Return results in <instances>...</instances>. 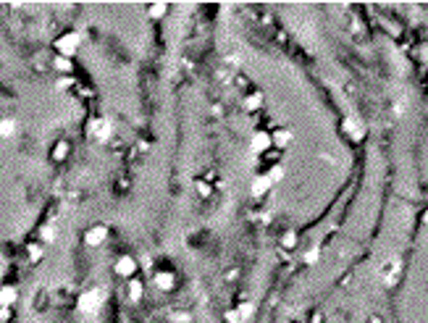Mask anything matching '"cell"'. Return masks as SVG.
Here are the masks:
<instances>
[{
    "label": "cell",
    "instance_id": "1",
    "mask_svg": "<svg viewBox=\"0 0 428 323\" xmlns=\"http://www.w3.org/2000/svg\"><path fill=\"white\" fill-rule=\"evenodd\" d=\"M79 42H82L79 32H66V34L58 37V42H55V50H58V55H63V58H71V55L79 50Z\"/></svg>",
    "mask_w": 428,
    "mask_h": 323
},
{
    "label": "cell",
    "instance_id": "2",
    "mask_svg": "<svg viewBox=\"0 0 428 323\" xmlns=\"http://www.w3.org/2000/svg\"><path fill=\"white\" fill-rule=\"evenodd\" d=\"M100 305H103V292H100V289H92V292H87V294H82V297H79V310L87 313V316L97 313Z\"/></svg>",
    "mask_w": 428,
    "mask_h": 323
},
{
    "label": "cell",
    "instance_id": "3",
    "mask_svg": "<svg viewBox=\"0 0 428 323\" xmlns=\"http://www.w3.org/2000/svg\"><path fill=\"white\" fill-rule=\"evenodd\" d=\"M137 268H139V263L134 255H121L116 260V273L121 279H137Z\"/></svg>",
    "mask_w": 428,
    "mask_h": 323
},
{
    "label": "cell",
    "instance_id": "4",
    "mask_svg": "<svg viewBox=\"0 0 428 323\" xmlns=\"http://www.w3.org/2000/svg\"><path fill=\"white\" fill-rule=\"evenodd\" d=\"M108 239V226L105 224H97V226H92V229H87V234H85V242L89 244V247H100Z\"/></svg>",
    "mask_w": 428,
    "mask_h": 323
},
{
    "label": "cell",
    "instance_id": "5",
    "mask_svg": "<svg viewBox=\"0 0 428 323\" xmlns=\"http://www.w3.org/2000/svg\"><path fill=\"white\" fill-rule=\"evenodd\" d=\"M250 145H253V150H255V153H263V155L273 147V145H271V134H268L265 129L255 132V134H253V142H250Z\"/></svg>",
    "mask_w": 428,
    "mask_h": 323
},
{
    "label": "cell",
    "instance_id": "6",
    "mask_svg": "<svg viewBox=\"0 0 428 323\" xmlns=\"http://www.w3.org/2000/svg\"><path fill=\"white\" fill-rule=\"evenodd\" d=\"M155 287L163 289V292H171L176 287V273H171V271H158L155 273Z\"/></svg>",
    "mask_w": 428,
    "mask_h": 323
},
{
    "label": "cell",
    "instance_id": "7",
    "mask_svg": "<svg viewBox=\"0 0 428 323\" xmlns=\"http://www.w3.org/2000/svg\"><path fill=\"white\" fill-rule=\"evenodd\" d=\"M69 153H71V145L66 142V140H61V142H55L53 145V150H50V158L55 161V163H63L69 158Z\"/></svg>",
    "mask_w": 428,
    "mask_h": 323
},
{
    "label": "cell",
    "instance_id": "8",
    "mask_svg": "<svg viewBox=\"0 0 428 323\" xmlns=\"http://www.w3.org/2000/svg\"><path fill=\"white\" fill-rule=\"evenodd\" d=\"M292 140V132H286V129H276V132L271 134V145L276 147V150H284V145Z\"/></svg>",
    "mask_w": 428,
    "mask_h": 323
},
{
    "label": "cell",
    "instance_id": "9",
    "mask_svg": "<svg viewBox=\"0 0 428 323\" xmlns=\"http://www.w3.org/2000/svg\"><path fill=\"white\" fill-rule=\"evenodd\" d=\"M16 297H18V294H16L13 287H3V289H0V308H11L16 302Z\"/></svg>",
    "mask_w": 428,
    "mask_h": 323
},
{
    "label": "cell",
    "instance_id": "10",
    "mask_svg": "<svg viewBox=\"0 0 428 323\" xmlns=\"http://www.w3.org/2000/svg\"><path fill=\"white\" fill-rule=\"evenodd\" d=\"M245 108L247 110H260L263 108V92H250L245 97Z\"/></svg>",
    "mask_w": 428,
    "mask_h": 323
},
{
    "label": "cell",
    "instance_id": "11",
    "mask_svg": "<svg viewBox=\"0 0 428 323\" xmlns=\"http://www.w3.org/2000/svg\"><path fill=\"white\" fill-rule=\"evenodd\" d=\"M268 189H271V181H268V176H265V173H263V176H257V179L253 181V195H255V197L265 195Z\"/></svg>",
    "mask_w": 428,
    "mask_h": 323
},
{
    "label": "cell",
    "instance_id": "12",
    "mask_svg": "<svg viewBox=\"0 0 428 323\" xmlns=\"http://www.w3.org/2000/svg\"><path fill=\"white\" fill-rule=\"evenodd\" d=\"M297 242H300L297 232H284V234H281V247H284V250H294Z\"/></svg>",
    "mask_w": 428,
    "mask_h": 323
},
{
    "label": "cell",
    "instance_id": "13",
    "mask_svg": "<svg viewBox=\"0 0 428 323\" xmlns=\"http://www.w3.org/2000/svg\"><path fill=\"white\" fill-rule=\"evenodd\" d=\"M53 66L58 69V71H63V74H71V71H74L71 58H63V55H55V58H53Z\"/></svg>",
    "mask_w": 428,
    "mask_h": 323
},
{
    "label": "cell",
    "instance_id": "14",
    "mask_svg": "<svg viewBox=\"0 0 428 323\" xmlns=\"http://www.w3.org/2000/svg\"><path fill=\"white\" fill-rule=\"evenodd\" d=\"M147 13H150V18H155V21H158V18H163L166 13H169V5H166V3L150 5V8H147Z\"/></svg>",
    "mask_w": 428,
    "mask_h": 323
},
{
    "label": "cell",
    "instance_id": "15",
    "mask_svg": "<svg viewBox=\"0 0 428 323\" xmlns=\"http://www.w3.org/2000/svg\"><path fill=\"white\" fill-rule=\"evenodd\" d=\"M399 273H402V263H392V268H389V276H386V284H389V287H392V284L399 279Z\"/></svg>",
    "mask_w": 428,
    "mask_h": 323
},
{
    "label": "cell",
    "instance_id": "16",
    "mask_svg": "<svg viewBox=\"0 0 428 323\" xmlns=\"http://www.w3.org/2000/svg\"><path fill=\"white\" fill-rule=\"evenodd\" d=\"M129 292H132V300H139V297L145 294L142 281H139V279H132V284H129Z\"/></svg>",
    "mask_w": 428,
    "mask_h": 323
},
{
    "label": "cell",
    "instance_id": "17",
    "mask_svg": "<svg viewBox=\"0 0 428 323\" xmlns=\"http://www.w3.org/2000/svg\"><path fill=\"white\" fill-rule=\"evenodd\" d=\"M194 187H197V195H200V197H210V192H213L208 181H197Z\"/></svg>",
    "mask_w": 428,
    "mask_h": 323
},
{
    "label": "cell",
    "instance_id": "18",
    "mask_svg": "<svg viewBox=\"0 0 428 323\" xmlns=\"http://www.w3.org/2000/svg\"><path fill=\"white\" fill-rule=\"evenodd\" d=\"M42 257V244H29V260H40Z\"/></svg>",
    "mask_w": 428,
    "mask_h": 323
},
{
    "label": "cell",
    "instance_id": "19",
    "mask_svg": "<svg viewBox=\"0 0 428 323\" xmlns=\"http://www.w3.org/2000/svg\"><path fill=\"white\" fill-rule=\"evenodd\" d=\"M265 176H268V181H278V179H281L284 176V171H281V165H273V168H271V173H265Z\"/></svg>",
    "mask_w": 428,
    "mask_h": 323
},
{
    "label": "cell",
    "instance_id": "20",
    "mask_svg": "<svg viewBox=\"0 0 428 323\" xmlns=\"http://www.w3.org/2000/svg\"><path fill=\"white\" fill-rule=\"evenodd\" d=\"M278 158H281V150H273V147H271V150L265 153V161H271V163H276Z\"/></svg>",
    "mask_w": 428,
    "mask_h": 323
},
{
    "label": "cell",
    "instance_id": "21",
    "mask_svg": "<svg viewBox=\"0 0 428 323\" xmlns=\"http://www.w3.org/2000/svg\"><path fill=\"white\" fill-rule=\"evenodd\" d=\"M253 310H255L253 305H242V308H239V313H237V316H242V318H247V316H253Z\"/></svg>",
    "mask_w": 428,
    "mask_h": 323
},
{
    "label": "cell",
    "instance_id": "22",
    "mask_svg": "<svg viewBox=\"0 0 428 323\" xmlns=\"http://www.w3.org/2000/svg\"><path fill=\"white\" fill-rule=\"evenodd\" d=\"M315 260H318V250H310L308 255H305V263H308V265H310V263H315Z\"/></svg>",
    "mask_w": 428,
    "mask_h": 323
},
{
    "label": "cell",
    "instance_id": "23",
    "mask_svg": "<svg viewBox=\"0 0 428 323\" xmlns=\"http://www.w3.org/2000/svg\"><path fill=\"white\" fill-rule=\"evenodd\" d=\"M313 323H323V313H315V316H313Z\"/></svg>",
    "mask_w": 428,
    "mask_h": 323
},
{
    "label": "cell",
    "instance_id": "24",
    "mask_svg": "<svg viewBox=\"0 0 428 323\" xmlns=\"http://www.w3.org/2000/svg\"><path fill=\"white\" fill-rule=\"evenodd\" d=\"M368 323H384V321H381L378 316H370V318H368Z\"/></svg>",
    "mask_w": 428,
    "mask_h": 323
}]
</instances>
